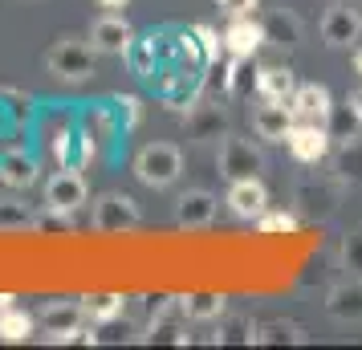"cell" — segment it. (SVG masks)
I'll return each instance as SVG.
<instances>
[{
	"label": "cell",
	"mask_w": 362,
	"mask_h": 350,
	"mask_svg": "<svg viewBox=\"0 0 362 350\" xmlns=\"http://www.w3.org/2000/svg\"><path fill=\"white\" fill-rule=\"evenodd\" d=\"M183 171V155L171 143H147L134 159V175L147 187H171Z\"/></svg>",
	"instance_id": "obj_1"
},
{
	"label": "cell",
	"mask_w": 362,
	"mask_h": 350,
	"mask_svg": "<svg viewBox=\"0 0 362 350\" xmlns=\"http://www.w3.org/2000/svg\"><path fill=\"white\" fill-rule=\"evenodd\" d=\"M86 305L82 301H49L41 310V326L53 342H98V334H82L86 330Z\"/></svg>",
	"instance_id": "obj_2"
},
{
	"label": "cell",
	"mask_w": 362,
	"mask_h": 350,
	"mask_svg": "<svg viewBox=\"0 0 362 350\" xmlns=\"http://www.w3.org/2000/svg\"><path fill=\"white\" fill-rule=\"evenodd\" d=\"M53 78L62 82H86L94 78V45H82V41H57L45 57Z\"/></svg>",
	"instance_id": "obj_3"
},
{
	"label": "cell",
	"mask_w": 362,
	"mask_h": 350,
	"mask_svg": "<svg viewBox=\"0 0 362 350\" xmlns=\"http://www.w3.org/2000/svg\"><path fill=\"white\" fill-rule=\"evenodd\" d=\"M139 220H143L139 216V204L131 196H122V192H106L94 204V228L98 233H134Z\"/></svg>",
	"instance_id": "obj_4"
},
{
	"label": "cell",
	"mask_w": 362,
	"mask_h": 350,
	"mask_svg": "<svg viewBox=\"0 0 362 350\" xmlns=\"http://www.w3.org/2000/svg\"><path fill=\"white\" fill-rule=\"evenodd\" d=\"M261 151L252 147V143H245V139H236V134H224V143H220V175L224 180H257L261 175Z\"/></svg>",
	"instance_id": "obj_5"
},
{
	"label": "cell",
	"mask_w": 362,
	"mask_h": 350,
	"mask_svg": "<svg viewBox=\"0 0 362 350\" xmlns=\"http://www.w3.org/2000/svg\"><path fill=\"white\" fill-rule=\"evenodd\" d=\"M293 204L301 216L310 220H329L338 212V184H326V180H301L293 192Z\"/></svg>",
	"instance_id": "obj_6"
},
{
	"label": "cell",
	"mask_w": 362,
	"mask_h": 350,
	"mask_svg": "<svg viewBox=\"0 0 362 350\" xmlns=\"http://www.w3.org/2000/svg\"><path fill=\"white\" fill-rule=\"evenodd\" d=\"M285 147L297 163H322L329 155V131L317 122H293V131L285 134Z\"/></svg>",
	"instance_id": "obj_7"
},
{
	"label": "cell",
	"mask_w": 362,
	"mask_h": 350,
	"mask_svg": "<svg viewBox=\"0 0 362 350\" xmlns=\"http://www.w3.org/2000/svg\"><path fill=\"white\" fill-rule=\"evenodd\" d=\"M183 298H167V305H159L151 314L147 326V342H171V346H187V330H183Z\"/></svg>",
	"instance_id": "obj_8"
},
{
	"label": "cell",
	"mask_w": 362,
	"mask_h": 350,
	"mask_svg": "<svg viewBox=\"0 0 362 350\" xmlns=\"http://www.w3.org/2000/svg\"><path fill=\"white\" fill-rule=\"evenodd\" d=\"M289 110H293L297 122H317V127H326V122H329V110H334V98H329L326 86L305 82V86H297V90H293Z\"/></svg>",
	"instance_id": "obj_9"
},
{
	"label": "cell",
	"mask_w": 362,
	"mask_h": 350,
	"mask_svg": "<svg viewBox=\"0 0 362 350\" xmlns=\"http://www.w3.org/2000/svg\"><path fill=\"white\" fill-rule=\"evenodd\" d=\"M326 314L334 322H346V326H358L362 322V277H350V281H338L326 289Z\"/></svg>",
	"instance_id": "obj_10"
},
{
	"label": "cell",
	"mask_w": 362,
	"mask_h": 350,
	"mask_svg": "<svg viewBox=\"0 0 362 350\" xmlns=\"http://www.w3.org/2000/svg\"><path fill=\"white\" fill-rule=\"evenodd\" d=\"M86 196H90V187H86V180L78 175V171H57V175H49V184H45V208H62V212H78L86 204Z\"/></svg>",
	"instance_id": "obj_11"
},
{
	"label": "cell",
	"mask_w": 362,
	"mask_h": 350,
	"mask_svg": "<svg viewBox=\"0 0 362 350\" xmlns=\"http://www.w3.org/2000/svg\"><path fill=\"white\" fill-rule=\"evenodd\" d=\"M362 37V17L354 8H346V4H334L326 17H322V41L334 45V49H342V45H354Z\"/></svg>",
	"instance_id": "obj_12"
},
{
	"label": "cell",
	"mask_w": 362,
	"mask_h": 350,
	"mask_svg": "<svg viewBox=\"0 0 362 350\" xmlns=\"http://www.w3.org/2000/svg\"><path fill=\"white\" fill-rule=\"evenodd\" d=\"M293 110H289V102H269L264 98V106H257V115H252V127H257V134H261L264 143H285V134L293 131Z\"/></svg>",
	"instance_id": "obj_13"
},
{
	"label": "cell",
	"mask_w": 362,
	"mask_h": 350,
	"mask_svg": "<svg viewBox=\"0 0 362 350\" xmlns=\"http://www.w3.org/2000/svg\"><path fill=\"white\" fill-rule=\"evenodd\" d=\"M228 208H232V216L257 220L264 208H269V192H264L261 180H232V187H228Z\"/></svg>",
	"instance_id": "obj_14"
},
{
	"label": "cell",
	"mask_w": 362,
	"mask_h": 350,
	"mask_svg": "<svg viewBox=\"0 0 362 350\" xmlns=\"http://www.w3.org/2000/svg\"><path fill=\"white\" fill-rule=\"evenodd\" d=\"M216 196L212 192H183L180 204H175V220H180V228H208L216 220Z\"/></svg>",
	"instance_id": "obj_15"
},
{
	"label": "cell",
	"mask_w": 362,
	"mask_h": 350,
	"mask_svg": "<svg viewBox=\"0 0 362 350\" xmlns=\"http://www.w3.org/2000/svg\"><path fill=\"white\" fill-rule=\"evenodd\" d=\"M131 41H134V29L122 17H102V21H94V29H90V45L98 53H127Z\"/></svg>",
	"instance_id": "obj_16"
},
{
	"label": "cell",
	"mask_w": 362,
	"mask_h": 350,
	"mask_svg": "<svg viewBox=\"0 0 362 350\" xmlns=\"http://www.w3.org/2000/svg\"><path fill=\"white\" fill-rule=\"evenodd\" d=\"M261 29H264V41L277 45V49H293L297 41H301V21L289 8H269L261 17Z\"/></svg>",
	"instance_id": "obj_17"
},
{
	"label": "cell",
	"mask_w": 362,
	"mask_h": 350,
	"mask_svg": "<svg viewBox=\"0 0 362 350\" xmlns=\"http://www.w3.org/2000/svg\"><path fill=\"white\" fill-rule=\"evenodd\" d=\"M224 45H228L232 57H252V53L264 45V29H261V21H252V17H236L228 25V33H224Z\"/></svg>",
	"instance_id": "obj_18"
},
{
	"label": "cell",
	"mask_w": 362,
	"mask_h": 350,
	"mask_svg": "<svg viewBox=\"0 0 362 350\" xmlns=\"http://www.w3.org/2000/svg\"><path fill=\"white\" fill-rule=\"evenodd\" d=\"M297 90V78L289 66H261L257 69V94L269 102H289Z\"/></svg>",
	"instance_id": "obj_19"
},
{
	"label": "cell",
	"mask_w": 362,
	"mask_h": 350,
	"mask_svg": "<svg viewBox=\"0 0 362 350\" xmlns=\"http://www.w3.org/2000/svg\"><path fill=\"white\" fill-rule=\"evenodd\" d=\"M334 180H338V184H362V143L358 139H342V143H338Z\"/></svg>",
	"instance_id": "obj_20"
},
{
	"label": "cell",
	"mask_w": 362,
	"mask_h": 350,
	"mask_svg": "<svg viewBox=\"0 0 362 350\" xmlns=\"http://www.w3.org/2000/svg\"><path fill=\"white\" fill-rule=\"evenodd\" d=\"M0 180L8 187H29L37 180V163L33 155H25V151H13V155H4L0 159Z\"/></svg>",
	"instance_id": "obj_21"
},
{
	"label": "cell",
	"mask_w": 362,
	"mask_h": 350,
	"mask_svg": "<svg viewBox=\"0 0 362 350\" xmlns=\"http://www.w3.org/2000/svg\"><path fill=\"white\" fill-rule=\"evenodd\" d=\"M326 131H329V139H358V131H362V115L354 110V102L346 98L342 106H334L329 110V122H326Z\"/></svg>",
	"instance_id": "obj_22"
},
{
	"label": "cell",
	"mask_w": 362,
	"mask_h": 350,
	"mask_svg": "<svg viewBox=\"0 0 362 350\" xmlns=\"http://www.w3.org/2000/svg\"><path fill=\"white\" fill-rule=\"evenodd\" d=\"M183 310L192 322H212V317H224L228 298L224 293H192V298H183Z\"/></svg>",
	"instance_id": "obj_23"
},
{
	"label": "cell",
	"mask_w": 362,
	"mask_h": 350,
	"mask_svg": "<svg viewBox=\"0 0 362 350\" xmlns=\"http://www.w3.org/2000/svg\"><path fill=\"white\" fill-rule=\"evenodd\" d=\"M212 342H220V346H228V342H245V346H252V342H257V326H252V317L232 314V317L220 322V334H216Z\"/></svg>",
	"instance_id": "obj_24"
},
{
	"label": "cell",
	"mask_w": 362,
	"mask_h": 350,
	"mask_svg": "<svg viewBox=\"0 0 362 350\" xmlns=\"http://www.w3.org/2000/svg\"><path fill=\"white\" fill-rule=\"evenodd\" d=\"M281 342H289V346H297L301 342V330H297L293 322H264V326H257V346H281Z\"/></svg>",
	"instance_id": "obj_25"
},
{
	"label": "cell",
	"mask_w": 362,
	"mask_h": 350,
	"mask_svg": "<svg viewBox=\"0 0 362 350\" xmlns=\"http://www.w3.org/2000/svg\"><path fill=\"white\" fill-rule=\"evenodd\" d=\"M29 334H33V317L25 314V310H13V305L0 310V338L4 342H25Z\"/></svg>",
	"instance_id": "obj_26"
},
{
	"label": "cell",
	"mask_w": 362,
	"mask_h": 350,
	"mask_svg": "<svg viewBox=\"0 0 362 350\" xmlns=\"http://www.w3.org/2000/svg\"><path fill=\"white\" fill-rule=\"evenodd\" d=\"M187 127L196 139H220L224 134V115H220V106H199L196 115L187 118Z\"/></svg>",
	"instance_id": "obj_27"
},
{
	"label": "cell",
	"mask_w": 362,
	"mask_h": 350,
	"mask_svg": "<svg viewBox=\"0 0 362 350\" xmlns=\"http://www.w3.org/2000/svg\"><path fill=\"white\" fill-rule=\"evenodd\" d=\"M33 208L17 196H4L0 200V228H33Z\"/></svg>",
	"instance_id": "obj_28"
},
{
	"label": "cell",
	"mask_w": 362,
	"mask_h": 350,
	"mask_svg": "<svg viewBox=\"0 0 362 350\" xmlns=\"http://www.w3.org/2000/svg\"><path fill=\"white\" fill-rule=\"evenodd\" d=\"M122 293H90V298H82L86 305V314L90 317H98V322H115L118 314H122Z\"/></svg>",
	"instance_id": "obj_29"
},
{
	"label": "cell",
	"mask_w": 362,
	"mask_h": 350,
	"mask_svg": "<svg viewBox=\"0 0 362 350\" xmlns=\"http://www.w3.org/2000/svg\"><path fill=\"white\" fill-rule=\"evenodd\" d=\"M257 228H261V233H293L297 216L293 212H269V208H264L261 216H257Z\"/></svg>",
	"instance_id": "obj_30"
},
{
	"label": "cell",
	"mask_w": 362,
	"mask_h": 350,
	"mask_svg": "<svg viewBox=\"0 0 362 350\" xmlns=\"http://www.w3.org/2000/svg\"><path fill=\"white\" fill-rule=\"evenodd\" d=\"M342 265L350 269V277H362V228L342 240Z\"/></svg>",
	"instance_id": "obj_31"
},
{
	"label": "cell",
	"mask_w": 362,
	"mask_h": 350,
	"mask_svg": "<svg viewBox=\"0 0 362 350\" xmlns=\"http://www.w3.org/2000/svg\"><path fill=\"white\" fill-rule=\"evenodd\" d=\"M122 57L131 62V69L139 74V78H147V74H151V45H147V41H131V49L122 53Z\"/></svg>",
	"instance_id": "obj_32"
},
{
	"label": "cell",
	"mask_w": 362,
	"mask_h": 350,
	"mask_svg": "<svg viewBox=\"0 0 362 350\" xmlns=\"http://www.w3.org/2000/svg\"><path fill=\"white\" fill-rule=\"evenodd\" d=\"M37 233H69V212H62V208H49L45 216L33 220Z\"/></svg>",
	"instance_id": "obj_33"
},
{
	"label": "cell",
	"mask_w": 362,
	"mask_h": 350,
	"mask_svg": "<svg viewBox=\"0 0 362 350\" xmlns=\"http://www.w3.org/2000/svg\"><path fill=\"white\" fill-rule=\"evenodd\" d=\"M216 4H220L228 17H248V13L257 8V0H216Z\"/></svg>",
	"instance_id": "obj_34"
},
{
	"label": "cell",
	"mask_w": 362,
	"mask_h": 350,
	"mask_svg": "<svg viewBox=\"0 0 362 350\" xmlns=\"http://www.w3.org/2000/svg\"><path fill=\"white\" fill-rule=\"evenodd\" d=\"M196 37L204 41V49H208V53H216V33L208 29V25H199V29H196Z\"/></svg>",
	"instance_id": "obj_35"
},
{
	"label": "cell",
	"mask_w": 362,
	"mask_h": 350,
	"mask_svg": "<svg viewBox=\"0 0 362 350\" xmlns=\"http://www.w3.org/2000/svg\"><path fill=\"white\" fill-rule=\"evenodd\" d=\"M350 102H354V110H358V115H362V86H358V90H354V94H350Z\"/></svg>",
	"instance_id": "obj_36"
},
{
	"label": "cell",
	"mask_w": 362,
	"mask_h": 350,
	"mask_svg": "<svg viewBox=\"0 0 362 350\" xmlns=\"http://www.w3.org/2000/svg\"><path fill=\"white\" fill-rule=\"evenodd\" d=\"M102 8H122V4H127V0H98Z\"/></svg>",
	"instance_id": "obj_37"
},
{
	"label": "cell",
	"mask_w": 362,
	"mask_h": 350,
	"mask_svg": "<svg viewBox=\"0 0 362 350\" xmlns=\"http://www.w3.org/2000/svg\"><path fill=\"white\" fill-rule=\"evenodd\" d=\"M13 305V293H0V310H8Z\"/></svg>",
	"instance_id": "obj_38"
},
{
	"label": "cell",
	"mask_w": 362,
	"mask_h": 350,
	"mask_svg": "<svg viewBox=\"0 0 362 350\" xmlns=\"http://www.w3.org/2000/svg\"><path fill=\"white\" fill-rule=\"evenodd\" d=\"M354 69H358V74H362V53H358V57H354Z\"/></svg>",
	"instance_id": "obj_39"
}]
</instances>
